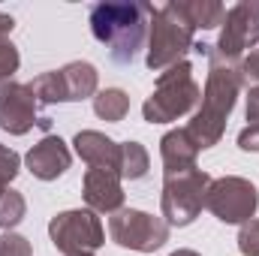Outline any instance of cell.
I'll return each mask as SVG.
<instances>
[{"mask_svg": "<svg viewBox=\"0 0 259 256\" xmlns=\"http://www.w3.org/2000/svg\"><path fill=\"white\" fill-rule=\"evenodd\" d=\"M127 112H130L127 91H121V88L97 91V97H94V115H97V118H103V121H109V124H118V121L127 118Z\"/></svg>", "mask_w": 259, "mask_h": 256, "instance_id": "17", "label": "cell"}, {"mask_svg": "<svg viewBox=\"0 0 259 256\" xmlns=\"http://www.w3.org/2000/svg\"><path fill=\"white\" fill-rule=\"evenodd\" d=\"M18 172H21V157L12 148L0 145V196L9 190V184L18 178Z\"/></svg>", "mask_w": 259, "mask_h": 256, "instance_id": "21", "label": "cell"}, {"mask_svg": "<svg viewBox=\"0 0 259 256\" xmlns=\"http://www.w3.org/2000/svg\"><path fill=\"white\" fill-rule=\"evenodd\" d=\"M154 6L145 0H127V3H94L88 12V24L97 42L109 49V58L118 66H130L136 55L148 42Z\"/></svg>", "mask_w": 259, "mask_h": 256, "instance_id": "2", "label": "cell"}, {"mask_svg": "<svg viewBox=\"0 0 259 256\" xmlns=\"http://www.w3.org/2000/svg\"><path fill=\"white\" fill-rule=\"evenodd\" d=\"M24 163L30 169L33 178L39 181H58L66 169L72 166V151L66 148V142L61 136H42L27 154H24Z\"/></svg>", "mask_w": 259, "mask_h": 256, "instance_id": "11", "label": "cell"}, {"mask_svg": "<svg viewBox=\"0 0 259 256\" xmlns=\"http://www.w3.org/2000/svg\"><path fill=\"white\" fill-rule=\"evenodd\" d=\"M33 127H39L46 136L52 130V118L39 115V103L30 91V84L9 81L0 91V130L9 136H24Z\"/></svg>", "mask_w": 259, "mask_h": 256, "instance_id": "10", "label": "cell"}, {"mask_svg": "<svg viewBox=\"0 0 259 256\" xmlns=\"http://www.w3.org/2000/svg\"><path fill=\"white\" fill-rule=\"evenodd\" d=\"M151 169V157L145 151V145L139 142H121V178L127 181H139L145 178Z\"/></svg>", "mask_w": 259, "mask_h": 256, "instance_id": "18", "label": "cell"}, {"mask_svg": "<svg viewBox=\"0 0 259 256\" xmlns=\"http://www.w3.org/2000/svg\"><path fill=\"white\" fill-rule=\"evenodd\" d=\"M0 256H33V247L24 235L18 232H3L0 235Z\"/></svg>", "mask_w": 259, "mask_h": 256, "instance_id": "24", "label": "cell"}, {"mask_svg": "<svg viewBox=\"0 0 259 256\" xmlns=\"http://www.w3.org/2000/svg\"><path fill=\"white\" fill-rule=\"evenodd\" d=\"M30 91L36 97L39 106H55V103H66V91L64 81H61V72L52 69V72H39L33 81H30Z\"/></svg>", "mask_w": 259, "mask_h": 256, "instance_id": "19", "label": "cell"}, {"mask_svg": "<svg viewBox=\"0 0 259 256\" xmlns=\"http://www.w3.org/2000/svg\"><path fill=\"white\" fill-rule=\"evenodd\" d=\"M49 238L64 256H91L106 244V229L91 208H69L52 217Z\"/></svg>", "mask_w": 259, "mask_h": 256, "instance_id": "6", "label": "cell"}, {"mask_svg": "<svg viewBox=\"0 0 259 256\" xmlns=\"http://www.w3.org/2000/svg\"><path fill=\"white\" fill-rule=\"evenodd\" d=\"M196 157H199V145L190 139L187 127L184 130H169L160 139V160H163V175H178L196 169Z\"/></svg>", "mask_w": 259, "mask_h": 256, "instance_id": "14", "label": "cell"}, {"mask_svg": "<svg viewBox=\"0 0 259 256\" xmlns=\"http://www.w3.org/2000/svg\"><path fill=\"white\" fill-rule=\"evenodd\" d=\"M81 196H84V205L94 214H118L124 208L121 175L103 172V169H88L84 181H81Z\"/></svg>", "mask_w": 259, "mask_h": 256, "instance_id": "12", "label": "cell"}, {"mask_svg": "<svg viewBox=\"0 0 259 256\" xmlns=\"http://www.w3.org/2000/svg\"><path fill=\"white\" fill-rule=\"evenodd\" d=\"M193 33L196 27L181 9V0L154 6L151 15V27H148V52H145V66L151 72H163L178 61H184V55L193 49Z\"/></svg>", "mask_w": 259, "mask_h": 256, "instance_id": "3", "label": "cell"}, {"mask_svg": "<svg viewBox=\"0 0 259 256\" xmlns=\"http://www.w3.org/2000/svg\"><path fill=\"white\" fill-rule=\"evenodd\" d=\"M211 175L205 169H187L178 175H163V193H160V211L163 220L172 226H190L205 208Z\"/></svg>", "mask_w": 259, "mask_h": 256, "instance_id": "5", "label": "cell"}, {"mask_svg": "<svg viewBox=\"0 0 259 256\" xmlns=\"http://www.w3.org/2000/svg\"><path fill=\"white\" fill-rule=\"evenodd\" d=\"M199 100H202V88L193 78V66L190 61H178L157 75L151 97L142 103V118L148 124H172L187 112H193Z\"/></svg>", "mask_w": 259, "mask_h": 256, "instance_id": "4", "label": "cell"}, {"mask_svg": "<svg viewBox=\"0 0 259 256\" xmlns=\"http://www.w3.org/2000/svg\"><path fill=\"white\" fill-rule=\"evenodd\" d=\"M181 9L196 30H214L226 18V6L217 0H181Z\"/></svg>", "mask_w": 259, "mask_h": 256, "instance_id": "16", "label": "cell"}, {"mask_svg": "<svg viewBox=\"0 0 259 256\" xmlns=\"http://www.w3.org/2000/svg\"><path fill=\"white\" fill-rule=\"evenodd\" d=\"M259 46V0H241L232 9H226V18L220 24L217 52L229 61H241L250 49Z\"/></svg>", "mask_w": 259, "mask_h": 256, "instance_id": "9", "label": "cell"}, {"mask_svg": "<svg viewBox=\"0 0 259 256\" xmlns=\"http://www.w3.org/2000/svg\"><path fill=\"white\" fill-rule=\"evenodd\" d=\"M91 256H94V253H91Z\"/></svg>", "mask_w": 259, "mask_h": 256, "instance_id": "30", "label": "cell"}, {"mask_svg": "<svg viewBox=\"0 0 259 256\" xmlns=\"http://www.w3.org/2000/svg\"><path fill=\"white\" fill-rule=\"evenodd\" d=\"M205 208L226 226H241L247 220H253L259 208V190L253 181L241 178V175H223V178H211L208 196H205Z\"/></svg>", "mask_w": 259, "mask_h": 256, "instance_id": "7", "label": "cell"}, {"mask_svg": "<svg viewBox=\"0 0 259 256\" xmlns=\"http://www.w3.org/2000/svg\"><path fill=\"white\" fill-rule=\"evenodd\" d=\"M27 214V202L18 190H6L0 196V229L3 232H15V226L24 220Z\"/></svg>", "mask_w": 259, "mask_h": 256, "instance_id": "20", "label": "cell"}, {"mask_svg": "<svg viewBox=\"0 0 259 256\" xmlns=\"http://www.w3.org/2000/svg\"><path fill=\"white\" fill-rule=\"evenodd\" d=\"M238 148L256 154L259 151V124H247V127L238 133Z\"/></svg>", "mask_w": 259, "mask_h": 256, "instance_id": "26", "label": "cell"}, {"mask_svg": "<svg viewBox=\"0 0 259 256\" xmlns=\"http://www.w3.org/2000/svg\"><path fill=\"white\" fill-rule=\"evenodd\" d=\"M241 81H244V88H259V49H250L244 58H241Z\"/></svg>", "mask_w": 259, "mask_h": 256, "instance_id": "25", "label": "cell"}, {"mask_svg": "<svg viewBox=\"0 0 259 256\" xmlns=\"http://www.w3.org/2000/svg\"><path fill=\"white\" fill-rule=\"evenodd\" d=\"M169 256H202V253H196V250H175V253H169Z\"/></svg>", "mask_w": 259, "mask_h": 256, "instance_id": "29", "label": "cell"}, {"mask_svg": "<svg viewBox=\"0 0 259 256\" xmlns=\"http://www.w3.org/2000/svg\"><path fill=\"white\" fill-rule=\"evenodd\" d=\"M12 30H15V18H12V15H6V12H0V42H3Z\"/></svg>", "mask_w": 259, "mask_h": 256, "instance_id": "28", "label": "cell"}, {"mask_svg": "<svg viewBox=\"0 0 259 256\" xmlns=\"http://www.w3.org/2000/svg\"><path fill=\"white\" fill-rule=\"evenodd\" d=\"M238 250H241V256H259V217L241 223V229H238Z\"/></svg>", "mask_w": 259, "mask_h": 256, "instance_id": "23", "label": "cell"}, {"mask_svg": "<svg viewBox=\"0 0 259 256\" xmlns=\"http://www.w3.org/2000/svg\"><path fill=\"white\" fill-rule=\"evenodd\" d=\"M75 154L88 163V169H103V172H115L121 175V142L109 139L100 130H81L72 139Z\"/></svg>", "mask_w": 259, "mask_h": 256, "instance_id": "13", "label": "cell"}, {"mask_svg": "<svg viewBox=\"0 0 259 256\" xmlns=\"http://www.w3.org/2000/svg\"><path fill=\"white\" fill-rule=\"evenodd\" d=\"M196 55H205L208 58V81H205V91H202V100H199V109L193 112L187 133L199 145V151L205 148H214L223 133H226V121L238 103V94L244 88L241 81V61H229L223 58L211 42H193Z\"/></svg>", "mask_w": 259, "mask_h": 256, "instance_id": "1", "label": "cell"}, {"mask_svg": "<svg viewBox=\"0 0 259 256\" xmlns=\"http://www.w3.org/2000/svg\"><path fill=\"white\" fill-rule=\"evenodd\" d=\"M244 115L250 124H259V88H247V106H244Z\"/></svg>", "mask_w": 259, "mask_h": 256, "instance_id": "27", "label": "cell"}, {"mask_svg": "<svg viewBox=\"0 0 259 256\" xmlns=\"http://www.w3.org/2000/svg\"><path fill=\"white\" fill-rule=\"evenodd\" d=\"M109 235L118 247L136 253H154L169 241V223L139 208H121L109 217Z\"/></svg>", "mask_w": 259, "mask_h": 256, "instance_id": "8", "label": "cell"}, {"mask_svg": "<svg viewBox=\"0 0 259 256\" xmlns=\"http://www.w3.org/2000/svg\"><path fill=\"white\" fill-rule=\"evenodd\" d=\"M61 81L66 91V103H81V100H94L97 97V84H100V72L97 66L88 61H72L58 69Z\"/></svg>", "mask_w": 259, "mask_h": 256, "instance_id": "15", "label": "cell"}, {"mask_svg": "<svg viewBox=\"0 0 259 256\" xmlns=\"http://www.w3.org/2000/svg\"><path fill=\"white\" fill-rule=\"evenodd\" d=\"M18 66H21L18 49H15L9 39H3V42H0V91L12 81V75L18 72Z\"/></svg>", "mask_w": 259, "mask_h": 256, "instance_id": "22", "label": "cell"}]
</instances>
